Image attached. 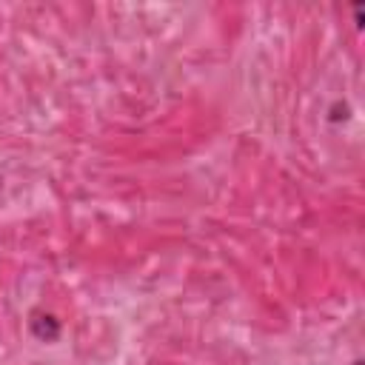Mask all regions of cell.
Instances as JSON below:
<instances>
[{"mask_svg":"<svg viewBox=\"0 0 365 365\" xmlns=\"http://www.w3.org/2000/svg\"><path fill=\"white\" fill-rule=\"evenodd\" d=\"M31 334L37 336V339H43V342H54L57 336H60V322L51 317V314H31Z\"/></svg>","mask_w":365,"mask_h":365,"instance_id":"6da1fadb","label":"cell"}]
</instances>
